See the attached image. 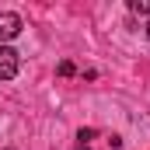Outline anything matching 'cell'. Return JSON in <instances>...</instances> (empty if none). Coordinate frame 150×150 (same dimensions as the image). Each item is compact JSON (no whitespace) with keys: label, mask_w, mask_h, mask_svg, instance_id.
Wrapping results in <instances>:
<instances>
[{"label":"cell","mask_w":150,"mask_h":150,"mask_svg":"<svg viewBox=\"0 0 150 150\" xmlns=\"http://www.w3.org/2000/svg\"><path fill=\"white\" fill-rule=\"evenodd\" d=\"M21 70V56L11 45H0V80H14Z\"/></svg>","instance_id":"obj_1"},{"label":"cell","mask_w":150,"mask_h":150,"mask_svg":"<svg viewBox=\"0 0 150 150\" xmlns=\"http://www.w3.org/2000/svg\"><path fill=\"white\" fill-rule=\"evenodd\" d=\"M21 32V18L14 11H0V45H7V38H14Z\"/></svg>","instance_id":"obj_2"},{"label":"cell","mask_w":150,"mask_h":150,"mask_svg":"<svg viewBox=\"0 0 150 150\" xmlns=\"http://www.w3.org/2000/svg\"><path fill=\"white\" fill-rule=\"evenodd\" d=\"M129 14H150V0H129Z\"/></svg>","instance_id":"obj_3"},{"label":"cell","mask_w":150,"mask_h":150,"mask_svg":"<svg viewBox=\"0 0 150 150\" xmlns=\"http://www.w3.org/2000/svg\"><path fill=\"white\" fill-rule=\"evenodd\" d=\"M59 77H74V63H59Z\"/></svg>","instance_id":"obj_4"},{"label":"cell","mask_w":150,"mask_h":150,"mask_svg":"<svg viewBox=\"0 0 150 150\" xmlns=\"http://www.w3.org/2000/svg\"><path fill=\"white\" fill-rule=\"evenodd\" d=\"M77 140H84V143H87V140H94V129H80V133H77Z\"/></svg>","instance_id":"obj_5"},{"label":"cell","mask_w":150,"mask_h":150,"mask_svg":"<svg viewBox=\"0 0 150 150\" xmlns=\"http://www.w3.org/2000/svg\"><path fill=\"white\" fill-rule=\"evenodd\" d=\"M77 150H87V147H84V143H80V147H77Z\"/></svg>","instance_id":"obj_6"},{"label":"cell","mask_w":150,"mask_h":150,"mask_svg":"<svg viewBox=\"0 0 150 150\" xmlns=\"http://www.w3.org/2000/svg\"><path fill=\"white\" fill-rule=\"evenodd\" d=\"M147 35H150V25H147Z\"/></svg>","instance_id":"obj_7"}]
</instances>
